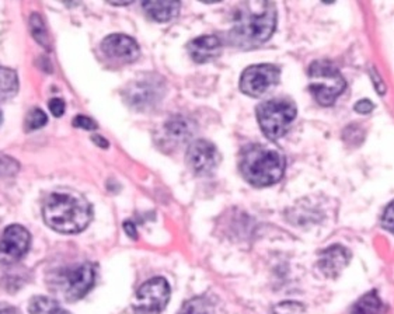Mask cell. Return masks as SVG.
I'll use <instances>...</instances> for the list:
<instances>
[{
  "instance_id": "cell-1",
  "label": "cell",
  "mask_w": 394,
  "mask_h": 314,
  "mask_svg": "<svg viewBox=\"0 0 394 314\" xmlns=\"http://www.w3.org/2000/svg\"><path fill=\"white\" fill-rule=\"evenodd\" d=\"M42 215L51 229L65 235H75L89 226L91 207L79 192L55 191L46 198Z\"/></svg>"
},
{
  "instance_id": "cell-2",
  "label": "cell",
  "mask_w": 394,
  "mask_h": 314,
  "mask_svg": "<svg viewBox=\"0 0 394 314\" xmlns=\"http://www.w3.org/2000/svg\"><path fill=\"white\" fill-rule=\"evenodd\" d=\"M277 27V8L272 3H246L234 14L231 39L239 45L265 42Z\"/></svg>"
},
{
  "instance_id": "cell-3",
  "label": "cell",
  "mask_w": 394,
  "mask_h": 314,
  "mask_svg": "<svg viewBox=\"0 0 394 314\" xmlns=\"http://www.w3.org/2000/svg\"><path fill=\"white\" fill-rule=\"evenodd\" d=\"M243 177L254 187H269L278 183L285 171L284 156L268 146H247L240 159Z\"/></svg>"
},
{
  "instance_id": "cell-4",
  "label": "cell",
  "mask_w": 394,
  "mask_h": 314,
  "mask_svg": "<svg viewBox=\"0 0 394 314\" xmlns=\"http://www.w3.org/2000/svg\"><path fill=\"white\" fill-rule=\"evenodd\" d=\"M310 91L322 105H331L345 89L340 70L329 60H317L309 69Z\"/></svg>"
},
{
  "instance_id": "cell-5",
  "label": "cell",
  "mask_w": 394,
  "mask_h": 314,
  "mask_svg": "<svg viewBox=\"0 0 394 314\" xmlns=\"http://www.w3.org/2000/svg\"><path fill=\"white\" fill-rule=\"evenodd\" d=\"M296 118V105L289 100H269L257 107V119L264 135L277 140L289 129Z\"/></svg>"
},
{
  "instance_id": "cell-6",
  "label": "cell",
  "mask_w": 394,
  "mask_h": 314,
  "mask_svg": "<svg viewBox=\"0 0 394 314\" xmlns=\"http://www.w3.org/2000/svg\"><path fill=\"white\" fill-rule=\"evenodd\" d=\"M96 280V273L93 266L80 264L72 268H65L59 271L52 282L55 291L66 301L75 302L87 295L93 288Z\"/></svg>"
},
{
  "instance_id": "cell-7",
  "label": "cell",
  "mask_w": 394,
  "mask_h": 314,
  "mask_svg": "<svg viewBox=\"0 0 394 314\" xmlns=\"http://www.w3.org/2000/svg\"><path fill=\"white\" fill-rule=\"evenodd\" d=\"M170 299L169 282L162 278H153L145 282L136 292L134 309L138 314H160Z\"/></svg>"
},
{
  "instance_id": "cell-8",
  "label": "cell",
  "mask_w": 394,
  "mask_h": 314,
  "mask_svg": "<svg viewBox=\"0 0 394 314\" xmlns=\"http://www.w3.org/2000/svg\"><path fill=\"white\" fill-rule=\"evenodd\" d=\"M279 69L274 65L260 63L247 67L240 79V89L251 97H261L278 83Z\"/></svg>"
},
{
  "instance_id": "cell-9",
  "label": "cell",
  "mask_w": 394,
  "mask_h": 314,
  "mask_svg": "<svg viewBox=\"0 0 394 314\" xmlns=\"http://www.w3.org/2000/svg\"><path fill=\"white\" fill-rule=\"evenodd\" d=\"M31 243V236L20 225H10L0 240V264L8 266L21 260Z\"/></svg>"
},
{
  "instance_id": "cell-10",
  "label": "cell",
  "mask_w": 394,
  "mask_h": 314,
  "mask_svg": "<svg viewBox=\"0 0 394 314\" xmlns=\"http://www.w3.org/2000/svg\"><path fill=\"white\" fill-rule=\"evenodd\" d=\"M220 163L217 149L208 140H196L187 150V164L197 176L212 174Z\"/></svg>"
},
{
  "instance_id": "cell-11",
  "label": "cell",
  "mask_w": 394,
  "mask_h": 314,
  "mask_svg": "<svg viewBox=\"0 0 394 314\" xmlns=\"http://www.w3.org/2000/svg\"><path fill=\"white\" fill-rule=\"evenodd\" d=\"M101 51L107 58L120 63H132L141 55L136 41L124 34H111L106 37L101 42Z\"/></svg>"
},
{
  "instance_id": "cell-12",
  "label": "cell",
  "mask_w": 394,
  "mask_h": 314,
  "mask_svg": "<svg viewBox=\"0 0 394 314\" xmlns=\"http://www.w3.org/2000/svg\"><path fill=\"white\" fill-rule=\"evenodd\" d=\"M351 254L347 249L341 246H333L326 249L319 260V267L322 273L329 278H336L350 263Z\"/></svg>"
},
{
  "instance_id": "cell-13",
  "label": "cell",
  "mask_w": 394,
  "mask_h": 314,
  "mask_svg": "<svg viewBox=\"0 0 394 314\" xmlns=\"http://www.w3.org/2000/svg\"><path fill=\"white\" fill-rule=\"evenodd\" d=\"M190 56L198 63L215 60L222 53V42L216 35H202L193 39L189 46Z\"/></svg>"
},
{
  "instance_id": "cell-14",
  "label": "cell",
  "mask_w": 394,
  "mask_h": 314,
  "mask_svg": "<svg viewBox=\"0 0 394 314\" xmlns=\"http://www.w3.org/2000/svg\"><path fill=\"white\" fill-rule=\"evenodd\" d=\"M159 93H160L159 84L149 80L135 81L127 91V94L129 96L128 98L129 104L139 108H145L146 105H152L155 101H158Z\"/></svg>"
},
{
  "instance_id": "cell-15",
  "label": "cell",
  "mask_w": 394,
  "mask_h": 314,
  "mask_svg": "<svg viewBox=\"0 0 394 314\" xmlns=\"http://www.w3.org/2000/svg\"><path fill=\"white\" fill-rule=\"evenodd\" d=\"M144 10L146 14L159 22H166L174 18L179 14L180 3L179 1H144Z\"/></svg>"
},
{
  "instance_id": "cell-16",
  "label": "cell",
  "mask_w": 394,
  "mask_h": 314,
  "mask_svg": "<svg viewBox=\"0 0 394 314\" xmlns=\"http://www.w3.org/2000/svg\"><path fill=\"white\" fill-rule=\"evenodd\" d=\"M165 129H166L167 136L177 143L186 142L187 139H190L193 136V124L183 117L172 118L165 125Z\"/></svg>"
},
{
  "instance_id": "cell-17",
  "label": "cell",
  "mask_w": 394,
  "mask_h": 314,
  "mask_svg": "<svg viewBox=\"0 0 394 314\" xmlns=\"http://www.w3.org/2000/svg\"><path fill=\"white\" fill-rule=\"evenodd\" d=\"M18 91V77L13 69L0 66V103L7 101Z\"/></svg>"
},
{
  "instance_id": "cell-18",
  "label": "cell",
  "mask_w": 394,
  "mask_h": 314,
  "mask_svg": "<svg viewBox=\"0 0 394 314\" xmlns=\"http://www.w3.org/2000/svg\"><path fill=\"white\" fill-rule=\"evenodd\" d=\"M28 310L31 314H70L68 310L62 309L58 302L44 296L34 298L30 302Z\"/></svg>"
},
{
  "instance_id": "cell-19",
  "label": "cell",
  "mask_w": 394,
  "mask_h": 314,
  "mask_svg": "<svg viewBox=\"0 0 394 314\" xmlns=\"http://www.w3.org/2000/svg\"><path fill=\"white\" fill-rule=\"evenodd\" d=\"M381 308H382V302L376 295V292H369L355 303L350 314H379Z\"/></svg>"
},
{
  "instance_id": "cell-20",
  "label": "cell",
  "mask_w": 394,
  "mask_h": 314,
  "mask_svg": "<svg viewBox=\"0 0 394 314\" xmlns=\"http://www.w3.org/2000/svg\"><path fill=\"white\" fill-rule=\"evenodd\" d=\"M179 314H213V308L208 299L194 298L183 305Z\"/></svg>"
},
{
  "instance_id": "cell-21",
  "label": "cell",
  "mask_w": 394,
  "mask_h": 314,
  "mask_svg": "<svg viewBox=\"0 0 394 314\" xmlns=\"http://www.w3.org/2000/svg\"><path fill=\"white\" fill-rule=\"evenodd\" d=\"M30 28L32 32V37L45 48H49V38H48V32L45 28V24L42 21V18L34 13L30 18Z\"/></svg>"
},
{
  "instance_id": "cell-22",
  "label": "cell",
  "mask_w": 394,
  "mask_h": 314,
  "mask_svg": "<svg viewBox=\"0 0 394 314\" xmlns=\"http://www.w3.org/2000/svg\"><path fill=\"white\" fill-rule=\"evenodd\" d=\"M48 122V117L46 114L39 110V108H34L31 112H28L27 119H25V128L28 131H35L42 128L45 124Z\"/></svg>"
},
{
  "instance_id": "cell-23",
  "label": "cell",
  "mask_w": 394,
  "mask_h": 314,
  "mask_svg": "<svg viewBox=\"0 0 394 314\" xmlns=\"http://www.w3.org/2000/svg\"><path fill=\"white\" fill-rule=\"evenodd\" d=\"M18 170V164L10 157H0V174H14Z\"/></svg>"
},
{
  "instance_id": "cell-24",
  "label": "cell",
  "mask_w": 394,
  "mask_h": 314,
  "mask_svg": "<svg viewBox=\"0 0 394 314\" xmlns=\"http://www.w3.org/2000/svg\"><path fill=\"white\" fill-rule=\"evenodd\" d=\"M382 225L386 230L392 232L394 235V201L386 208L383 218H382Z\"/></svg>"
},
{
  "instance_id": "cell-25",
  "label": "cell",
  "mask_w": 394,
  "mask_h": 314,
  "mask_svg": "<svg viewBox=\"0 0 394 314\" xmlns=\"http://www.w3.org/2000/svg\"><path fill=\"white\" fill-rule=\"evenodd\" d=\"M73 125L77 126V128H82V129H86V131H93L97 128V124L89 118V117H84V115H77L75 119H73Z\"/></svg>"
},
{
  "instance_id": "cell-26",
  "label": "cell",
  "mask_w": 394,
  "mask_h": 314,
  "mask_svg": "<svg viewBox=\"0 0 394 314\" xmlns=\"http://www.w3.org/2000/svg\"><path fill=\"white\" fill-rule=\"evenodd\" d=\"M49 110L55 117H61L65 112V103L61 98H52L49 101Z\"/></svg>"
},
{
  "instance_id": "cell-27",
  "label": "cell",
  "mask_w": 394,
  "mask_h": 314,
  "mask_svg": "<svg viewBox=\"0 0 394 314\" xmlns=\"http://www.w3.org/2000/svg\"><path fill=\"white\" fill-rule=\"evenodd\" d=\"M374 110V104L369 100H361L355 105V111L360 114H369Z\"/></svg>"
},
{
  "instance_id": "cell-28",
  "label": "cell",
  "mask_w": 394,
  "mask_h": 314,
  "mask_svg": "<svg viewBox=\"0 0 394 314\" xmlns=\"http://www.w3.org/2000/svg\"><path fill=\"white\" fill-rule=\"evenodd\" d=\"M124 230H125V233H127L129 237H132V239H138V232H136V228H135L134 222L127 221V222L124 223Z\"/></svg>"
},
{
  "instance_id": "cell-29",
  "label": "cell",
  "mask_w": 394,
  "mask_h": 314,
  "mask_svg": "<svg viewBox=\"0 0 394 314\" xmlns=\"http://www.w3.org/2000/svg\"><path fill=\"white\" fill-rule=\"evenodd\" d=\"M93 142H96L100 148H103V149H107L108 148V142L103 138V136H100V135H96V136H93Z\"/></svg>"
},
{
  "instance_id": "cell-30",
  "label": "cell",
  "mask_w": 394,
  "mask_h": 314,
  "mask_svg": "<svg viewBox=\"0 0 394 314\" xmlns=\"http://www.w3.org/2000/svg\"><path fill=\"white\" fill-rule=\"evenodd\" d=\"M0 314H15V310L4 303H0Z\"/></svg>"
},
{
  "instance_id": "cell-31",
  "label": "cell",
  "mask_w": 394,
  "mask_h": 314,
  "mask_svg": "<svg viewBox=\"0 0 394 314\" xmlns=\"http://www.w3.org/2000/svg\"><path fill=\"white\" fill-rule=\"evenodd\" d=\"M1 122H3V114H1V111H0V125H1Z\"/></svg>"
}]
</instances>
